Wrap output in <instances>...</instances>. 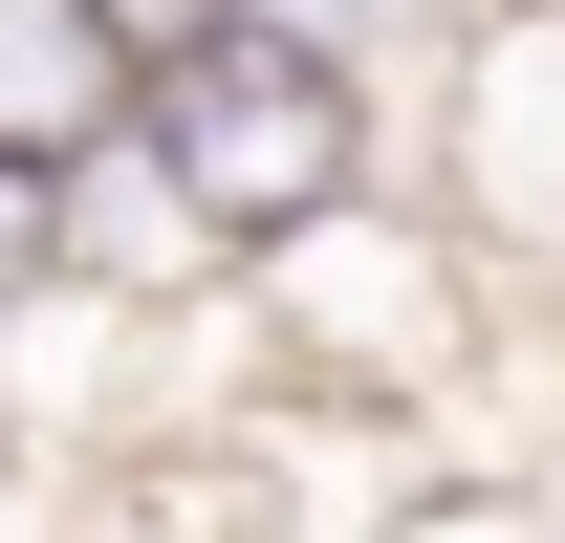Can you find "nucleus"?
<instances>
[{
  "label": "nucleus",
  "instance_id": "f257e3e1",
  "mask_svg": "<svg viewBox=\"0 0 565 543\" xmlns=\"http://www.w3.org/2000/svg\"><path fill=\"white\" fill-rule=\"evenodd\" d=\"M479 305H500V239L435 196L414 152H392V174H349V196H305L282 239H239V327H262L282 392L414 413L435 370H457V327H479Z\"/></svg>",
  "mask_w": 565,
  "mask_h": 543
},
{
  "label": "nucleus",
  "instance_id": "f03ea898",
  "mask_svg": "<svg viewBox=\"0 0 565 543\" xmlns=\"http://www.w3.org/2000/svg\"><path fill=\"white\" fill-rule=\"evenodd\" d=\"M131 131H152V174L217 217V262L239 239H282L305 196H349V174H392V109H370V66H327L305 22H196V44H152L131 66Z\"/></svg>",
  "mask_w": 565,
  "mask_h": 543
},
{
  "label": "nucleus",
  "instance_id": "7ed1b4c3",
  "mask_svg": "<svg viewBox=\"0 0 565 543\" xmlns=\"http://www.w3.org/2000/svg\"><path fill=\"white\" fill-rule=\"evenodd\" d=\"M414 174L479 217L500 262L565 283V0H479V22L435 44V87H414Z\"/></svg>",
  "mask_w": 565,
  "mask_h": 543
},
{
  "label": "nucleus",
  "instance_id": "20e7f679",
  "mask_svg": "<svg viewBox=\"0 0 565 543\" xmlns=\"http://www.w3.org/2000/svg\"><path fill=\"white\" fill-rule=\"evenodd\" d=\"M44 217H66V283H87V305H196V283H217V217L152 174L131 109H109L87 152H44Z\"/></svg>",
  "mask_w": 565,
  "mask_h": 543
},
{
  "label": "nucleus",
  "instance_id": "39448f33",
  "mask_svg": "<svg viewBox=\"0 0 565 543\" xmlns=\"http://www.w3.org/2000/svg\"><path fill=\"white\" fill-rule=\"evenodd\" d=\"M109 109H131L109 0H0V152H87Z\"/></svg>",
  "mask_w": 565,
  "mask_h": 543
},
{
  "label": "nucleus",
  "instance_id": "423d86ee",
  "mask_svg": "<svg viewBox=\"0 0 565 543\" xmlns=\"http://www.w3.org/2000/svg\"><path fill=\"white\" fill-rule=\"evenodd\" d=\"M66 283V217H44V152H0V305Z\"/></svg>",
  "mask_w": 565,
  "mask_h": 543
},
{
  "label": "nucleus",
  "instance_id": "0eeeda50",
  "mask_svg": "<svg viewBox=\"0 0 565 543\" xmlns=\"http://www.w3.org/2000/svg\"><path fill=\"white\" fill-rule=\"evenodd\" d=\"M196 22H239V0H109V44H131V66H152V44H196Z\"/></svg>",
  "mask_w": 565,
  "mask_h": 543
},
{
  "label": "nucleus",
  "instance_id": "6e6552de",
  "mask_svg": "<svg viewBox=\"0 0 565 543\" xmlns=\"http://www.w3.org/2000/svg\"><path fill=\"white\" fill-rule=\"evenodd\" d=\"M522 522H544V543H565V435H544V478H522Z\"/></svg>",
  "mask_w": 565,
  "mask_h": 543
},
{
  "label": "nucleus",
  "instance_id": "1a4fd4ad",
  "mask_svg": "<svg viewBox=\"0 0 565 543\" xmlns=\"http://www.w3.org/2000/svg\"><path fill=\"white\" fill-rule=\"evenodd\" d=\"M0 543H87V522H0Z\"/></svg>",
  "mask_w": 565,
  "mask_h": 543
}]
</instances>
